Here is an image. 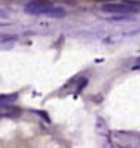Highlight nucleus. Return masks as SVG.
Here are the masks:
<instances>
[{
	"label": "nucleus",
	"mask_w": 140,
	"mask_h": 148,
	"mask_svg": "<svg viewBox=\"0 0 140 148\" xmlns=\"http://www.w3.org/2000/svg\"><path fill=\"white\" fill-rule=\"evenodd\" d=\"M140 9L139 2H119V3H104L100 5V10L107 12V14H125V16H130V14H135Z\"/></svg>",
	"instance_id": "obj_1"
},
{
	"label": "nucleus",
	"mask_w": 140,
	"mask_h": 148,
	"mask_svg": "<svg viewBox=\"0 0 140 148\" xmlns=\"http://www.w3.org/2000/svg\"><path fill=\"white\" fill-rule=\"evenodd\" d=\"M52 7H54V3L50 0H31L26 3L24 10L30 14H36V16H45Z\"/></svg>",
	"instance_id": "obj_2"
},
{
	"label": "nucleus",
	"mask_w": 140,
	"mask_h": 148,
	"mask_svg": "<svg viewBox=\"0 0 140 148\" xmlns=\"http://www.w3.org/2000/svg\"><path fill=\"white\" fill-rule=\"evenodd\" d=\"M45 16H49V17H64L66 16V10L62 9V7H57V5H54Z\"/></svg>",
	"instance_id": "obj_3"
},
{
	"label": "nucleus",
	"mask_w": 140,
	"mask_h": 148,
	"mask_svg": "<svg viewBox=\"0 0 140 148\" xmlns=\"http://www.w3.org/2000/svg\"><path fill=\"white\" fill-rule=\"evenodd\" d=\"M133 69H140V59L135 62V66H133Z\"/></svg>",
	"instance_id": "obj_4"
},
{
	"label": "nucleus",
	"mask_w": 140,
	"mask_h": 148,
	"mask_svg": "<svg viewBox=\"0 0 140 148\" xmlns=\"http://www.w3.org/2000/svg\"><path fill=\"white\" fill-rule=\"evenodd\" d=\"M94 2H104V3H109V2H114V0H94Z\"/></svg>",
	"instance_id": "obj_5"
}]
</instances>
